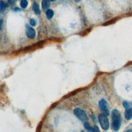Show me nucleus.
<instances>
[{"instance_id":"f257e3e1","label":"nucleus","mask_w":132,"mask_h":132,"mask_svg":"<svg viewBox=\"0 0 132 132\" xmlns=\"http://www.w3.org/2000/svg\"><path fill=\"white\" fill-rule=\"evenodd\" d=\"M112 127L115 130H118L121 124V116L120 112L117 110H114L112 112Z\"/></svg>"},{"instance_id":"f03ea898","label":"nucleus","mask_w":132,"mask_h":132,"mask_svg":"<svg viewBox=\"0 0 132 132\" xmlns=\"http://www.w3.org/2000/svg\"><path fill=\"white\" fill-rule=\"evenodd\" d=\"M99 121L102 128L106 130L109 128V121L107 115L105 114H101L98 117Z\"/></svg>"},{"instance_id":"7ed1b4c3","label":"nucleus","mask_w":132,"mask_h":132,"mask_svg":"<svg viewBox=\"0 0 132 132\" xmlns=\"http://www.w3.org/2000/svg\"><path fill=\"white\" fill-rule=\"evenodd\" d=\"M74 115L82 121L83 122H87L88 121V117L86 113L81 109L76 108L73 111Z\"/></svg>"},{"instance_id":"20e7f679","label":"nucleus","mask_w":132,"mask_h":132,"mask_svg":"<svg viewBox=\"0 0 132 132\" xmlns=\"http://www.w3.org/2000/svg\"><path fill=\"white\" fill-rule=\"evenodd\" d=\"M99 106L100 109L104 112L106 115L109 116L110 114V109L109 106L107 102L104 99H102L100 101L99 103Z\"/></svg>"},{"instance_id":"39448f33","label":"nucleus","mask_w":132,"mask_h":132,"mask_svg":"<svg viewBox=\"0 0 132 132\" xmlns=\"http://www.w3.org/2000/svg\"><path fill=\"white\" fill-rule=\"evenodd\" d=\"M26 34L27 36L30 39H34L36 36V32L35 30L29 25L26 26Z\"/></svg>"},{"instance_id":"423d86ee","label":"nucleus","mask_w":132,"mask_h":132,"mask_svg":"<svg viewBox=\"0 0 132 132\" xmlns=\"http://www.w3.org/2000/svg\"><path fill=\"white\" fill-rule=\"evenodd\" d=\"M125 118L126 120H129L132 118V110L131 108H128L125 109L124 112Z\"/></svg>"},{"instance_id":"0eeeda50","label":"nucleus","mask_w":132,"mask_h":132,"mask_svg":"<svg viewBox=\"0 0 132 132\" xmlns=\"http://www.w3.org/2000/svg\"><path fill=\"white\" fill-rule=\"evenodd\" d=\"M42 7L43 9H46L49 8L50 6V2L49 0H42L41 2Z\"/></svg>"},{"instance_id":"6e6552de","label":"nucleus","mask_w":132,"mask_h":132,"mask_svg":"<svg viewBox=\"0 0 132 132\" xmlns=\"http://www.w3.org/2000/svg\"><path fill=\"white\" fill-rule=\"evenodd\" d=\"M8 6V4L2 1H0V13H3L5 9Z\"/></svg>"},{"instance_id":"1a4fd4ad","label":"nucleus","mask_w":132,"mask_h":132,"mask_svg":"<svg viewBox=\"0 0 132 132\" xmlns=\"http://www.w3.org/2000/svg\"><path fill=\"white\" fill-rule=\"evenodd\" d=\"M33 10H34V11L35 12V14H36L37 15L40 14V10L39 9V7L38 4L37 3L35 2V3H33Z\"/></svg>"},{"instance_id":"9d476101","label":"nucleus","mask_w":132,"mask_h":132,"mask_svg":"<svg viewBox=\"0 0 132 132\" xmlns=\"http://www.w3.org/2000/svg\"><path fill=\"white\" fill-rule=\"evenodd\" d=\"M46 16L48 19H51L54 16V11L52 9H48L46 12Z\"/></svg>"},{"instance_id":"9b49d317","label":"nucleus","mask_w":132,"mask_h":132,"mask_svg":"<svg viewBox=\"0 0 132 132\" xmlns=\"http://www.w3.org/2000/svg\"><path fill=\"white\" fill-rule=\"evenodd\" d=\"M28 3L26 0H21L20 2V6L22 8H25L28 6Z\"/></svg>"},{"instance_id":"f8f14e48","label":"nucleus","mask_w":132,"mask_h":132,"mask_svg":"<svg viewBox=\"0 0 132 132\" xmlns=\"http://www.w3.org/2000/svg\"><path fill=\"white\" fill-rule=\"evenodd\" d=\"M84 127H85V128H86L87 130H89V131H93V128H92V127L90 126L88 122H85V123H84Z\"/></svg>"},{"instance_id":"ddd939ff","label":"nucleus","mask_w":132,"mask_h":132,"mask_svg":"<svg viewBox=\"0 0 132 132\" xmlns=\"http://www.w3.org/2000/svg\"><path fill=\"white\" fill-rule=\"evenodd\" d=\"M123 105L124 107L126 109H128V108H130V105L129 104V103H128L127 102H124L123 103Z\"/></svg>"},{"instance_id":"4468645a","label":"nucleus","mask_w":132,"mask_h":132,"mask_svg":"<svg viewBox=\"0 0 132 132\" xmlns=\"http://www.w3.org/2000/svg\"><path fill=\"white\" fill-rule=\"evenodd\" d=\"M17 1V0H8V2L9 4H10L11 5H13L14 4H15L16 3Z\"/></svg>"},{"instance_id":"2eb2a0df","label":"nucleus","mask_w":132,"mask_h":132,"mask_svg":"<svg viewBox=\"0 0 132 132\" xmlns=\"http://www.w3.org/2000/svg\"><path fill=\"white\" fill-rule=\"evenodd\" d=\"M30 24L32 26H35L36 25V21L34 19H31L30 20Z\"/></svg>"},{"instance_id":"dca6fc26","label":"nucleus","mask_w":132,"mask_h":132,"mask_svg":"<svg viewBox=\"0 0 132 132\" xmlns=\"http://www.w3.org/2000/svg\"><path fill=\"white\" fill-rule=\"evenodd\" d=\"M93 131H99V128L97 126H94V127L93 128Z\"/></svg>"},{"instance_id":"f3484780","label":"nucleus","mask_w":132,"mask_h":132,"mask_svg":"<svg viewBox=\"0 0 132 132\" xmlns=\"http://www.w3.org/2000/svg\"><path fill=\"white\" fill-rule=\"evenodd\" d=\"M3 20L0 19V30H1V29H2V25H3Z\"/></svg>"},{"instance_id":"a211bd4d","label":"nucleus","mask_w":132,"mask_h":132,"mask_svg":"<svg viewBox=\"0 0 132 132\" xmlns=\"http://www.w3.org/2000/svg\"><path fill=\"white\" fill-rule=\"evenodd\" d=\"M50 1H55V0H50Z\"/></svg>"}]
</instances>
